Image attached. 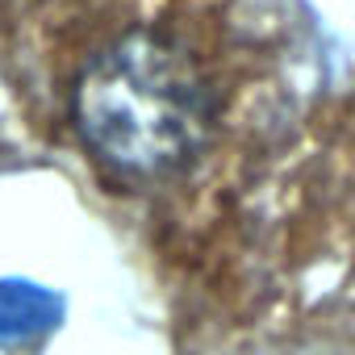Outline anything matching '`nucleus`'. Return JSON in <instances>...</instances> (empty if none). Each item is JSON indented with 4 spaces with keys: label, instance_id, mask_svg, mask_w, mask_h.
Here are the masks:
<instances>
[{
    "label": "nucleus",
    "instance_id": "nucleus-1",
    "mask_svg": "<svg viewBox=\"0 0 355 355\" xmlns=\"http://www.w3.org/2000/svg\"><path fill=\"white\" fill-rule=\"evenodd\" d=\"M71 117L105 167L130 180H159L201 155L214 96L193 55L159 34H130L84 67Z\"/></svg>",
    "mask_w": 355,
    "mask_h": 355
}]
</instances>
